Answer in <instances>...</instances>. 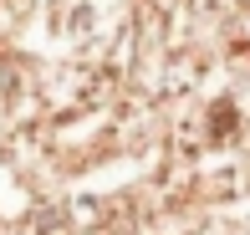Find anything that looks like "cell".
Segmentation results:
<instances>
[{
    "mask_svg": "<svg viewBox=\"0 0 250 235\" xmlns=\"http://www.w3.org/2000/svg\"><path fill=\"white\" fill-rule=\"evenodd\" d=\"M209 133H214V138H230V133H235V107L230 103H220L209 113Z\"/></svg>",
    "mask_w": 250,
    "mask_h": 235,
    "instance_id": "6da1fadb",
    "label": "cell"
}]
</instances>
